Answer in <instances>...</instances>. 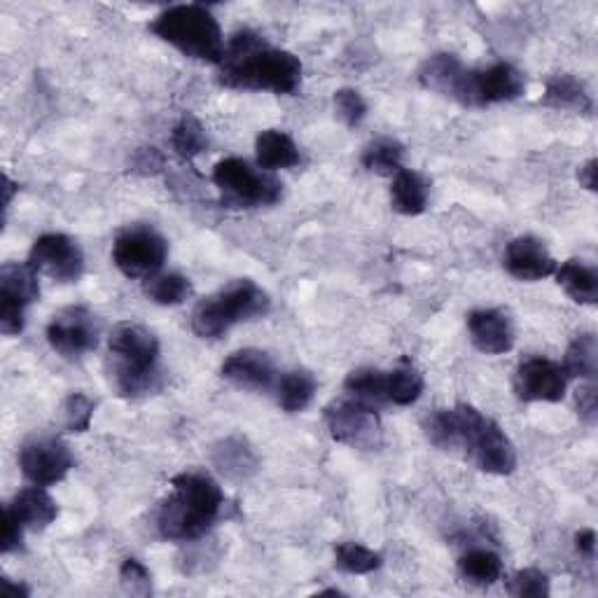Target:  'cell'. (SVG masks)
Segmentation results:
<instances>
[{
	"mask_svg": "<svg viewBox=\"0 0 598 598\" xmlns=\"http://www.w3.org/2000/svg\"><path fill=\"white\" fill-rule=\"evenodd\" d=\"M171 148L176 150V155L183 160H195L201 152L209 150V136L203 125L197 117L185 115L180 122L171 131Z\"/></svg>",
	"mask_w": 598,
	"mask_h": 598,
	"instance_id": "obj_33",
	"label": "cell"
},
{
	"mask_svg": "<svg viewBox=\"0 0 598 598\" xmlns=\"http://www.w3.org/2000/svg\"><path fill=\"white\" fill-rule=\"evenodd\" d=\"M384 556L361 542H339L335 547V566L349 575H367L379 571Z\"/></svg>",
	"mask_w": 598,
	"mask_h": 598,
	"instance_id": "obj_31",
	"label": "cell"
},
{
	"mask_svg": "<svg viewBox=\"0 0 598 598\" xmlns=\"http://www.w3.org/2000/svg\"><path fill=\"white\" fill-rule=\"evenodd\" d=\"M75 458L57 437H40L26 442L20 452V470L31 484L52 486L66 480V474L73 470Z\"/></svg>",
	"mask_w": 598,
	"mask_h": 598,
	"instance_id": "obj_14",
	"label": "cell"
},
{
	"mask_svg": "<svg viewBox=\"0 0 598 598\" xmlns=\"http://www.w3.org/2000/svg\"><path fill=\"white\" fill-rule=\"evenodd\" d=\"M507 591L517 598H547L550 596V577L538 568H524L509 577Z\"/></svg>",
	"mask_w": 598,
	"mask_h": 598,
	"instance_id": "obj_36",
	"label": "cell"
},
{
	"mask_svg": "<svg viewBox=\"0 0 598 598\" xmlns=\"http://www.w3.org/2000/svg\"><path fill=\"white\" fill-rule=\"evenodd\" d=\"M174 493L160 505L157 531L171 542H192L207 536L225 512L227 499L209 472H180L171 480Z\"/></svg>",
	"mask_w": 598,
	"mask_h": 598,
	"instance_id": "obj_3",
	"label": "cell"
},
{
	"mask_svg": "<svg viewBox=\"0 0 598 598\" xmlns=\"http://www.w3.org/2000/svg\"><path fill=\"white\" fill-rule=\"evenodd\" d=\"M28 265L59 283H75L84 273V255L71 236L43 234L28 253Z\"/></svg>",
	"mask_w": 598,
	"mask_h": 598,
	"instance_id": "obj_13",
	"label": "cell"
},
{
	"mask_svg": "<svg viewBox=\"0 0 598 598\" xmlns=\"http://www.w3.org/2000/svg\"><path fill=\"white\" fill-rule=\"evenodd\" d=\"M110 377L122 398L136 400L160 390V341L139 323H119L108 337Z\"/></svg>",
	"mask_w": 598,
	"mask_h": 598,
	"instance_id": "obj_4",
	"label": "cell"
},
{
	"mask_svg": "<svg viewBox=\"0 0 598 598\" xmlns=\"http://www.w3.org/2000/svg\"><path fill=\"white\" fill-rule=\"evenodd\" d=\"M164 166V155L157 150V148H141L133 152L131 157V171H136V174H157V171H162Z\"/></svg>",
	"mask_w": 598,
	"mask_h": 598,
	"instance_id": "obj_40",
	"label": "cell"
},
{
	"mask_svg": "<svg viewBox=\"0 0 598 598\" xmlns=\"http://www.w3.org/2000/svg\"><path fill=\"white\" fill-rule=\"evenodd\" d=\"M423 374L409 363V361H400V365L386 372V396L388 402L398 404V407H409L414 404L421 396H423Z\"/></svg>",
	"mask_w": 598,
	"mask_h": 598,
	"instance_id": "obj_29",
	"label": "cell"
},
{
	"mask_svg": "<svg viewBox=\"0 0 598 598\" xmlns=\"http://www.w3.org/2000/svg\"><path fill=\"white\" fill-rule=\"evenodd\" d=\"M14 192H16V185L10 180V176H3V195H5V199H3V209H5V211L10 209Z\"/></svg>",
	"mask_w": 598,
	"mask_h": 598,
	"instance_id": "obj_45",
	"label": "cell"
},
{
	"mask_svg": "<svg viewBox=\"0 0 598 598\" xmlns=\"http://www.w3.org/2000/svg\"><path fill=\"white\" fill-rule=\"evenodd\" d=\"M566 388V370L547 357H528L517 367L515 392L521 402H561Z\"/></svg>",
	"mask_w": 598,
	"mask_h": 598,
	"instance_id": "obj_15",
	"label": "cell"
},
{
	"mask_svg": "<svg viewBox=\"0 0 598 598\" xmlns=\"http://www.w3.org/2000/svg\"><path fill=\"white\" fill-rule=\"evenodd\" d=\"M143 290L155 304L176 306L192 295V283L183 273H157L145 281Z\"/></svg>",
	"mask_w": 598,
	"mask_h": 598,
	"instance_id": "obj_34",
	"label": "cell"
},
{
	"mask_svg": "<svg viewBox=\"0 0 598 598\" xmlns=\"http://www.w3.org/2000/svg\"><path fill=\"white\" fill-rule=\"evenodd\" d=\"M563 370H566L568 379H585L594 382L598 372V341L594 332L577 335L563 357Z\"/></svg>",
	"mask_w": 598,
	"mask_h": 598,
	"instance_id": "obj_28",
	"label": "cell"
},
{
	"mask_svg": "<svg viewBox=\"0 0 598 598\" xmlns=\"http://www.w3.org/2000/svg\"><path fill=\"white\" fill-rule=\"evenodd\" d=\"M166 238L150 225H131L117 234L113 244V262L127 279L157 277L166 262Z\"/></svg>",
	"mask_w": 598,
	"mask_h": 598,
	"instance_id": "obj_8",
	"label": "cell"
},
{
	"mask_svg": "<svg viewBox=\"0 0 598 598\" xmlns=\"http://www.w3.org/2000/svg\"><path fill=\"white\" fill-rule=\"evenodd\" d=\"M542 104L556 110H573V113H591L594 101L585 84L573 75H554L547 80Z\"/></svg>",
	"mask_w": 598,
	"mask_h": 598,
	"instance_id": "obj_24",
	"label": "cell"
},
{
	"mask_svg": "<svg viewBox=\"0 0 598 598\" xmlns=\"http://www.w3.org/2000/svg\"><path fill=\"white\" fill-rule=\"evenodd\" d=\"M554 277L573 302L587 306H594L598 302V273L594 267L577 260H568L566 265L556 267Z\"/></svg>",
	"mask_w": 598,
	"mask_h": 598,
	"instance_id": "obj_25",
	"label": "cell"
},
{
	"mask_svg": "<svg viewBox=\"0 0 598 598\" xmlns=\"http://www.w3.org/2000/svg\"><path fill=\"white\" fill-rule=\"evenodd\" d=\"M255 155L262 171L293 168L300 164V148L285 131L267 129L255 141Z\"/></svg>",
	"mask_w": 598,
	"mask_h": 598,
	"instance_id": "obj_23",
	"label": "cell"
},
{
	"mask_svg": "<svg viewBox=\"0 0 598 598\" xmlns=\"http://www.w3.org/2000/svg\"><path fill=\"white\" fill-rule=\"evenodd\" d=\"M150 31L164 43L174 45L185 57L220 63L225 57V38L215 14L203 5H174L166 8L150 24Z\"/></svg>",
	"mask_w": 598,
	"mask_h": 598,
	"instance_id": "obj_5",
	"label": "cell"
},
{
	"mask_svg": "<svg viewBox=\"0 0 598 598\" xmlns=\"http://www.w3.org/2000/svg\"><path fill=\"white\" fill-rule=\"evenodd\" d=\"M3 589H5V594L12 596V598H20V596H28V594H31L28 587H24V585H14L12 579H3Z\"/></svg>",
	"mask_w": 598,
	"mask_h": 598,
	"instance_id": "obj_44",
	"label": "cell"
},
{
	"mask_svg": "<svg viewBox=\"0 0 598 598\" xmlns=\"http://www.w3.org/2000/svg\"><path fill=\"white\" fill-rule=\"evenodd\" d=\"M47 341L55 353L75 361L98 347V323L87 306H68L47 326Z\"/></svg>",
	"mask_w": 598,
	"mask_h": 598,
	"instance_id": "obj_11",
	"label": "cell"
},
{
	"mask_svg": "<svg viewBox=\"0 0 598 598\" xmlns=\"http://www.w3.org/2000/svg\"><path fill=\"white\" fill-rule=\"evenodd\" d=\"M575 547L579 556L585 559H594L596 554V531L594 528H583V531L575 533Z\"/></svg>",
	"mask_w": 598,
	"mask_h": 598,
	"instance_id": "obj_42",
	"label": "cell"
},
{
	"mask_svg": "<svg viewBox=\"0 0 598 598\" xmlns=\"http://www.w3.org/2000/svg\"><path fill=\"white\" fill-rule=\"evenodd\" d=\"M458 571L466 583L489 587L503 577V559L486 547H474L458 559Z\"/></svg>",
	"mask_w": 598,
	"mask_h": 598,
	"instance_id": "obj_27",
	"label": "cell"
},
{
	"mask_svg": "<svg viewBox=\"0 0 598 598\" xmlns=\"http://www.w3.org/2000/svg\"><path fill=\"white\" fill-rule=\"evenodd\" d=\"M575 404H577V417H579V421H583L585 425H589V429H594L596 421H598V392H596V382H587L583 388L577 390Z\"/></svg>",
	"mask_w": 598,
	"mask_h": 598,
	"instance_id": "obj_39",
	"label": "cell"
},
{
	"mask_svg": "<svg viewBox=\"0 0 598 598\" xmlns=\"http://www.w3.org/2000/svg\"><path fill=\"white\" fill-rule=\"evenodd\" d=\"M425 435L442 452L464 454L482 472L512 474L517 468V449L499 423L470 404L437 409L425 421Z\"/></svg>",
	"mask_w": 598,
	"mask_h": 598,
	"instance_id": "obj_1",
	"label": "cell"
},
{
	"mask_svg": "<svg viewBox=\"0 0 598 598\" xmlns=\"http://www.w3.org/2000/svg\"><path fill=\"white\" fill-rule=\"evenodd\" d=\"M222 379L244 390H271L277 388L279 372L271 357L260 349L234 351L220 367Z\"/></svg>",
	"mask_w": 598,
	"mask_h": 598,
	"instance_id": "obj_16",
	"label": "cell"
},
{
	"mask_svg": "<svg viewBox=\"0 0 598 598\" xmlns=\"http://www.w3.org/2000/svg\"><path fill=\"white\" fill-rule=\"evenodd\" d=\"M271 297L250 279H236L218 293L199 300L192 312V330L201 339L225 337L238 323L267 316Z\"/></svg>",
	"mask_w": 598,
	"mask_h": 598,
	"instance_id": "obj_6",
	"label": "cell"
},
{
	"mask_svg": "<svg viewBox=\"0 0 598 598\" xmlns=\"http://www.w3.org/2000/svg\"><path fill=\"white\" fill-rule=\"evenodd\" d=\"M503 265L512 279L517 281H542L556 271V260L547 250V246L536 236L512 238L503 255Z\"/></svg>",
	"mask_w": 598,
	"mask_h": 598,
	"instance_id": "obj_17",
	"label": "cell"
},
{
	"mask_svg": "<svg viewBox=\"0 0 598 598\" xmlns=\"http://www.w3.org/2000/svg\"><path fill=\"white\" fill-rule=\"evenodd\" d=\"M316 379L314 374L304 372V370H295V372H285L277 382V400L281 404L283 412L288 414H297L304 412L306 407L312 404L314 396H316Z\"/></svg>",
	"mask_w": 598,
	"mask_h": 598,
	"instance_id": "obj_26",
	"label": "cell"
},
{
	"mask_svg": "<svg viewBox=\"0 0 598 598\" xmlns=\"http://www.w3.org/2000/svg\"><path fill=\"white\" fill-rule=\"evenodd\" d=\"M94 400L84 396V392H71L63 400L61 414H63V429L68 433H87L92 429L94 419Z\"/></svg>",
	"mask_w": 598,
	"mask_h": 598,
	"instance_id": "obj_35",
	"label": "cell"
},
{
	"mask_svg": "<svg viewBox=\"0 0 598 598\" xmlns=\"http://www.w3.org/2000/svg\"><path fill=\"white\" fill-rule=\"evenodd\" d=\"M468 73L470 68H466L464 61H460L456 55L439 52V55H433L431 59H425V63L419 71V82L425 90L447 96L456 101V104H464Z\"/></svg>",
	"mask_w": 598,
	"mask_h": 598,
	"instance_id": "obj_18",
	"label": "cell"
},
{
	"mask_svg": "<svg viewBox=\"0 0 598 598\" xmlns=\"http://www.w3.org/2000/svg\"><path fill=\"white\" fill-rule=\"evenodd\" d=\"M526 90V78L512 63H493L484 71H470L466 82L464 104L468 108H486L493 104H505L515 101Z\"/></svg>",
	"mask_w": 598,
	"mask_h": 598,
	"instance_id": "obj_12",
	"label": "cell"
},
{
	"mask_svg": "<svg viewBox=\"0 0 598 598\" xmlns=\"http://www.w3.org/2000/svg\"><path fill=\"white\" fill-rule=\"evenodd\" d=\"M335 110H337V117L341 119V122L351 129L361 127L367 117L365 98L361 96V92L349 90V87L335 92Z\"/></svg>",
	"mask_w": 598,
	"mask_h": 598,
	"instance_id": "obj_37",
	"label": "cell"
},
{
	"mask_svg": "<svg viewBox=\"0 0 598 598\" xmlns=\"http://www.w3.org/2000/svg\"><path fill=\"white\" fill-rule=\"evenodd\" d=\"M429 195L431 187L423 180L421 174L412 168H400L396 176H392L390 185V207L400 215H421L429 209Z\"/></svg>",
	"mask_w": 598,
	"mask_h": 598,
	"instance_id": "obj_22",
	"label": "cell"
},
{
	"mask_svg": "<svg viewBox=\"0 0 598 598\" xmlns=\"http://www.w3.org/2000/svg\"><path fill=\"white\" fill-rule=\"evenodd\" d=\"M40 273L28 262H8L0 267V332L8 337L22 335L26 309L40 300Z\"/></svg>",
	"mask_w": 598,
	"mask_h": 598,
	"instance_id": "obj_9",
	"label": "cell"
},
{
	"mask_svg": "<svg viewBox=\"0 0 598 598\" xmlns=\"http://www.w3.org/2000/svg\"><path fill=\"white\" fill-rule=\"evenodd\" d=\"M220 66L222 87L238 92L295 94L302 87V61L288 49L271 47L255 31H238L225 47Z\"/></svg>",
	"mask_w": 598,
	"mask_h": 598,
	"instance_id": "obj_2",
	"label": "cell"
},
{
	"mask_svg": "<svg viewBox=\"0 0 598 598\" xmlns=\"http://www.w3.org/2000/svg\"><path fill=\"white\" fill-rule=\"evenodd\" d=\"M344 390L349 392V398L361 400L374 409L382 407V404H388L386 372H382V370H374V367L353 370L344 382Z\"/></svg>",
	"mask_w": 598,
	"mask_h": 598,
	"instance_id": "obj_30",
	"label": "cell"
},
{
	"mask_svg": "<svg viewBox=\"0 0 598 598\" xmlns=\"http://www.w3.org/2000/svg\"><path fill=\"white\" fill-rule=\"evenodd\" d=\"M468 332L474 349L486 355H501L515 347V328L507 314L499 309H477L468 316Z\"/></svg>",
	"mask_w": 598,
	"mask_h": 598,
	"instance_id": "obj_19",
	"label": "cell"
},
{
	"mask_svg": "<svg viewBox=\"0 0 598 598\" xmlns=\"http://www.w3.org/2000/svg\"><path fill=\"white\" fill-rule=\"evenodd\" d=\"M213 468L232 482H246L258 472L260 458L242 435H230L211 447Z\"/></svg>",
	"mask_w": 598,
	"mask_h": 598,
	"instance_id": "obj_21",
	"label": "cell"
},
{
	"mask_svg": "<svg viewBox=\"0 0 598 598\" xmlns=\"http://www.w3.org/2000/svg\"><path fill=\"white\" fill-rule=\"evenodd\" d=\"M404 145L396 139L372 141L363 152V166L377 176H396L402 168Z\"/></svg>",
	"mask_w": 598,
	"mask_h": 598,
	"instance_id": "obj_32",
	"label": "cell"
},
{
	"mask_svg": "<svg viewBox=\"0 0 598 598\" xmlns=\"http://www.w3.org/2000/svg\"><path fill=\"white\" fill-rule=\"evenodd\" d=\"M323 421L335 442L355 449H374L382 444V421L377 409L361 400H337L326 407Z\"/></svg>",
	"mask_w": 598,
	"mask_h": 598,
	"instance_id": "obj_10",
	"label": "cell"
},
{
	"mask_svg": "<svg viewBox=\"0 0 598 598\" xmlns=\"http://www.w3.org/2000/svg\"><path fill=\"white\" fill-rule=\"evenodd\" d=\"M8 515H12L16 521H20L26 531H45L49 524H55L59 517V505L45 491V486H28L22 489L14 499L5 505Z\"/></svg>",
	"mask_w": 598,
	"mask_h": 598,
	"instance_id": "obj_20",
	"label": "cell"
},
{
	"mask_svg": "<svg viewBox=\"0 0 598 598\" xmlns=\"http://www.w3.org/2000/svg\"><path fill=\"white\" fill-rule=\"evenodd\" d=\"M596 160H589L583 168H579V174H577V180L579 185L585 187V190L589 192H596V187H598V168H596Z\"/></svg>",
	"mask_w": 598,
	"mask_h": 598,
	"instance_id": "obj_43",
	"label": "cell"
},
{
	"mask_svg": "<svg viewBox=\"0 0 598 598\" xmlns=\"http://www.w3.org/2000/svg\"><path fill=\"white\" fill-rule=\"evenodd\" d=\"M24 531H26V528L5 512V515H3V542H0V552L12 554L16 550H22Z\"/></svg>",
	"mask_w": 598,
	"mask_h": 598,
	"instance_id": "obj_41",
	"label": "cell"
},
{
	"mask_svg": "<svg viewBox=\"0 0 598 598\" xmlns=\"http://www.w3.org/2000/svg\"><path fill=\"white\" fill-rule=\"evenodd\" d=\"M213 183L222 195V203L232 209L273 207L283 197V185L269 171L253 168L238 157H227L213 166Z\"/></svg>",
	"mask_w": 598,
	"mask_h": 598,
	"instance_id": "obj_7",
	"label": "cell"
},
{
	"mask_svg": "<svg viewBox=\"0 0 598 598\" xmlns=\"http://www.w3.org/2000/svg\"><path fill=\"white\" fill-rule=\"evenodd\" d=\"M119 583L131 596H150L152 594V575L139 559H125L119 568Z\"/></svg>",
	"mask_w": 598,
	"mask_h": 598,
	"instance_id": "obj_38",
	"label": "cell"
}]
</instances>
